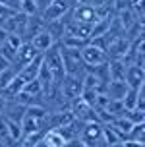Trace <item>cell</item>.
<instances>
[{
    "label": "cell",
    "instance_id": "obj_1",
    "mask_svg": "<svg viewBox=\"0 0 145 147\" xmlns=\"http://www.w3.org/2000/svg\"><path fill=\"white\" fill-rule=\"evenodd\" d=\"M78 140L85 147H97L99 143L105 145V141H103V124L97 122V120L81 122V128H80V132H78Z\"/></svg>",
    "mask_w": 145,
    "mask_h": 147
},
{
    "label": "cell",
    "instance_id": "obj_2",
    "mask_svg": "<svg viewBox=\"0 0 145 147\" xmlns=\"http://www.w3.org/2000/svg\"><path fill=\"white\" fill-rule=\"evenodd\" d=\"M80 58H81V64H83V66H89V68H95V66H99V64L109 62L107 52L101 51L99 47H95V45H91V43H87L80 51Z\"/></svg>",
    "mask_w": 145,
    "mask_h": 147
},
{
    "label": "cell",
    "instance_id": "obj_3",
    "mask_svg": "<svg viewBox=\"0 0 145 147\" xmlns=\"http://www.w3.org/2000/svg\"><path fill=\"white\" fill-rule=\"evenodd\" d=\"M72 2L70 0H52L49 6L45 8V12L41 14V20L45 23L47 22H54V20H62L68 12H70Z\"/></svg>",
    "mask_w": 145,
    "mask_h": 147
},
{
    "label": "cell",
    "instance_id": "obj_4",
    "mask_svg": "<svg viewBox=\"0 0 145 147\" xmlns=\"http://www.w3.org/2000/svg\"><path fill=\"white\" fill-rule=\"evenodd\" d=\"M72 14L74 22H80V23H87V25H93L97 22V14H95V8H91L85 2H76L74 4V10L70 12Z\"/></svg>",
    "mask_w": 145,
    "mask_h": 147
},
{
    "label": "cell",
    "instance_id": "obj_5",
    "mask_svg": "<svg viewBox=\"0 0 145 147\" xmlns=\"http://www.w3.org/2000/svg\"><path fill=\"white\" fill-rule=\"evenodd\" d=\"M37 56H39V52H37L35 49H33V45H31V43H23L22 47L18 49V52L14 54L12 66H14L16 70H18V68L22 70V68L25 66V64H29L31 60H35Z\"/></svg>",
    "mask_w": 145,
    "mask_h": 147
},
{
    "label": "cell",
    "instance_id": "obj_6",
    "mask_svg": "<svg viewBox=\"0 0 145 147\" xmlns=\"http://www.w3.org/2000/svg\"><path fill=\"white\" fill-rule=\"evenodd\" d=\"M62 93L68 99H78L81 93V76H64L62 78Z\"/></svg>",
    "mask_w": 145,
    "mask_h": 147
},
{
    "label": "cell",
    "instance_id": "obj_7",
    "mask_svg": "<svg viewBox=\"0 0 145 147\" xmlns=\"http://www.w3.org/2000/svg\"><path fill=\"white\" fill-rule=\"evenodd\" d=\"M124 81H126V85L132 87V89L141 87V85L145 83V81H143V66H138V64H130V66H126Z\"/></svg>",
    "mask_w": 145,
    "mask_h": 147
},
{
    "label": "cell",
    "instance_id": "obj_8",
    "mask_svg": "<svg viewBox=\"0 0 145 147\" xmlns=\"http://www.w3.org/2000/svg\"><path fill=\"white\" fill-rule=\"evenodd\" d=\"M29 43L33 45V49H35V51L41 54V52H47L49 49H52V47L56 45V41H54V39H52V35L43 27V29L39 31V33H37V35L33 37L31 41H29Z\"/></svg>",
    "mask_w": 145,
    "mask_h": 147
},
{
    "label": "cell",
    "instance_id": "obj_9",
    "mask_svg": "<svg viewBox=\"0 0 145 147\" xmlns=\"http://www.w3.org/2000/svg\"><path fill=\"white\" fill-rule=\"evenodd\" d=\"M64 35L89 41V35H91V25H87V23H80V22H74V20H72L70 23H66Z\"/></svg>",
    "mask_w": 145,
    "mask_h": 147
},
{
    "label": "cell",
    "instance_id": "obj_10",
    "mask_svg": "<svg viewBox=\"0 0 145 147\" xmlns=\"http://www.w3.org/2000/svg\"><path fill=\"white\" fill-rule=\"evenodd\" d=\"M128 89L130 87L126 85V81H109L105 93L109 97V101H122L124 95L128 93Z\"/></svg>",
    "mask_w": 145,
    "mask_h": 147
},
{
    "label": "cell",
    "instance_id": "obj_11",
    "mask_svg": "<svg viewBox=\"0 0 145 147\" xmlns=\"http://www.w3.org/2000/svg\"><path fill=\"white\" fill-rule=\"evenodd\" d=\"M23 116L31 118V120H35V122H39V124H43L45 120H47V116H49V112H47V109L41 107V105H29V107H25Z\"/></svg>",
    "mask_w": 145,
    "mask_h": 147
},
{
    "label": "cell",
    "instance_id": "obj_12",
    "mask_svg": "<svg viewBox=\"0 0 145 147\" xmlns=\"http://www.w3.org/2000/svg\"><path fill=\"white\" fill-rule=\"evenodd\" d=\"M109 74H110V81H124V76H126V64H124V60H110Z\"/></svg>",
    "mask_w": 145,
    "mask_h": 147
},
{
    "label": "cell",
    "instance_id": "obj_13",
    "mask_svg": "<svg viewBox=\"0 0 145 147\" xmlns=\"http://www.w3.org/2000/svg\"><path fill=\"white\" fill-rule=\"evenodd\" d=\"M103 141H105L107 147H110V145H114V143H122L124 140L110 124H103Z\"/></svg>",
    "mask_w": 145,
    "mask_h": 147
},
{
    "label": "cell",
    "instance_id": "obj_14",
    "mask_svg": "<svg viewBox=\"0 0 145 147\" xmlns=\"http://www.w3.org/2000/svg\"><path fill=\"white\" fill-rule=\"evenodd\" d=\"M23 85H25V81L22 80V78H20V76H16L14 80L10 81V83H8L6 87L2 89V95H6V97H18L20 95V93H22L23 91Z\"/></svg>",
    "mask_w": 145,
    "mask_h": 147
},
{
    "label": "cell",
    "instance_id": "obj_15",
    "mask_svg": "<svg viewBox=\"0 0 145 147\" xmlns=\"http://www.w3.org/2000/svg\"><path fill=\"white\" fill-rule=\"evenodd\" d=\"M43 141L47 143V147H66V140L56 132V130H49V132H45Z\"/></svg>",
    "mask_w": 145,
    "mask_h": 147
},
{
    "label": "cell",
    "instance_id": "obj_16",
    "mask_svg": "<svg viewBox=\"0 0 145 147\" xmlns=\"http://www.w3.org/2000/svg\"><path fill=\"white\" fill-rule=\"evenodd\" d=\"M6 126H8V138L12 141H20L23 138V130H22V124H18L14 120H8L6 118Z\"/></svg>",
    "mask_w": 145,
    "mask_h": 147
},
{
    "label": "cell",
    "instance_id": "obj_17",
    "mask_svg": "<svg viewBox=\"0 0 145 147\" xmlns=\"http://www.w3.org/2000/svg\"><path fill=\"white\" fill-rule=\"evenodd\" d=\"M138 93H139V87L138 89H128V93L124 95L122 99V105H124V109L126 110H132V109H136L138 107Z\"/></svg>",
    "mask_w": 145,
    "mask_h": 147
},
{
    "label": "cell",
    "instance_id": "obj_18",
    "mask_svg": "<svg viewBox=\"0 0 145 147\" xmlns=\"http://www.w3.org/2000/svg\"><path fill=\"white\" fill-rule=\"evenodd\" d=\"M20 14L27 16V18L39 16V10H37L35 0H20Z\"/></svg>",
    "mask_w": 145,
    "mask_h": 147
},
{
    "label": "cell",
    "instance_id": "obj_19",
    "mask_svg": "<svg viewBox=\"0 0 145 147\" xmlns=\"http://www.w3.org/2000/svg\"><path fill=\"white\" fill-rule=\"evenodd\" d=\"M124 116L130 120L132 124H141L145 122V110H139V109H132V110H126Z\"/></svg>",
    "mask_w": 145,
    "mask_h": 147
},
{
    "label": "cell",
    "instance_id": "obj_20",
    "mask_svg": "<svg viewBox=\"0 0 145 147\" xmlns=\"http://www.w3.org/2000/svg\"><path fill=\"white\" fill-rule=\"evenodd\" d=\"M143 136H145V122H141V124H132L128 138H132V140H139V141H143Z\"/></svg>",
    "mask_w": 145,
    "mask_h": 147
},
{
    "label": "cell",
    "instance_id": "obj_21",
    "mask_svg": "<svg viewBox=\"0 0 145 147\" xmlns=\"http://www.w3.org/2000/svg\"><path fill=\"white\" fill-rule=\"evenodd\" d=\"M16 76H18V72H16V68H8V70H4V72H0V89H4L10 83V81L14 80Z\"/></svg>",
    "mask_w": 145,
    "mask_h": 147
},
{
    "label": "cell",
    "instance_id": "obj_22",
    "mask_svg": "<svg viewBox=\"0 0 145 147\" xmlns=\"http://www.w3.org/2000/svg\"><path fill=\"white\" fill-rule=\"evenodd\" d=\"M122 145L124 147H145L143 141H139V140H132V138H126V140L122 141Z\"/></svg>",
    "mask_w": 145,
    "mask_h": 147
},
{
    "label": "cell",
    "instance_id": "obj_23",
    "mask_svg": "<svg viewBox=\"0 0 145 147\" xmlns=\"http://www.w3.org/2000/svg\"><path fill=\"white\" fill-rule=\"evenodd\" d=\"M8 138V126H6V118L0 116V140H6Z\"/></svg>",
    "mask_w": 145,
    "mask_h": 147
},
{
    "label": "cell",
    "instance_id": "obj_24",
    "mask_svg": "<svg viewBox=\"0 0 145 147\" xmlns=\"http://www.w3.org/2000/svg\"><path fill=\"white\" fill-rule=\"evenodd\" d=\"M8 68H12V62L0 52V72H4V70H8Z\"/></svg>",
    "mask_w": 145,
    "mask_h": 147
},
{
    "label": "cell",
    "instance_id": "obj_25",
    "mask_svg": "<svg viewBox=\"0 0 145 147\" xmlns=\"http://www.w3.org/2000/svg\"><path fill=\"white\" fill-rule=\"evenodd\" d=\"M51 2H52V0H35V4H37V10H39V16L43 14V12H45V8L49 6Z\"/></svg>",
    "mask_w": 145,
    "mask_h": 147
},
{
    "label": "cell",
    "instance_id": "obj_26",
    "mask_svg": "<svg viewBox=\"0 0 145 147\" xmlns=\"http://www.w3.org/2000/svg\"><path fill=\"white\" fill-rule=\"evenodd\" d=\"M81 2H85V4H89L91 8H99V6H105L109 0H81Z\"/></svg>",
    "mask_w": 145,
    "mask_h": 147
},
{
    "label": "cell",
    "instance_id": "obj_27",
    "mask_svg": "<svg viewBox=\"0 0 145 147\" xmlns=\"http://www.w3.org/2000/svg\"><path fill=\"white\" fill-rule=\"evenodd\" d=\"M6 39H8V31L0 25V49L4 47V43H6Z\"/></svg>",
    "mask_w": 145,
    "mask_h": 147
},
{
    "label": "cell",
    "instance_id": "obj_28",
    "mask_svg": "<svg viewBox=\"0 0 145 147\" xmlns=\"http://www.w3.org/2000/svg\"><path fill=\"white\" fill-rule=\"evenodd\" d=\"M4 107H6V99L4 95H0V114H4Z\"/></svg>",
    "mask_w": 145,
    "mask_h": 147
},
{
    "label": "cell",
    "instance_id": "obj_29",
    "mask_svg": "<svg viewBox=\"0 0 145 147\" xmlns=\"http://www.w3.org/2000/svg\"><path fill=\"white\" fill-rule=\"evenodd\" d=\"M110 147H124L122 143H114V145H110Z\"/></svg>",
    "mask_w": 145,
    "mask_h": 147
}]
</instances>
